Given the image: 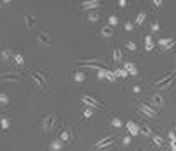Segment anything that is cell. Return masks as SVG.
Listing matches in <instances>:
<instances>
[{"mask_svg":"<svg viewBox=\"0 0 176 151\" xmlns=\"http://www.w3.org/2000/svg\"><path fill=\"white\" fill-rule=\"evenodd\" d=\"M81 101L86 103V105H90V107H102V108H107V105L104 101H100V100H97V98H93V96H90V95H83L81 96Z\"/></svg>","mask_w":176,"mask_h":151,"instance_id":"6da1fadb","label":"cell"},{"mask_svg":"<svg viewBox=\"0 0 176 151\" xmlns=\"http://www.w3.org/2000/svg\"><path fill=\"white\" fill-rule=\"evenodd\" d=\"M157 45L161 47V52H168L176 45V40L175 38H161V40H157Z\"/></svg>","mask_w":176,"mask_h":151,"instance_id":"7a4b0ae2","label":"cell"},{"mask_svg":"<svg viewBox=\"0 0 176 151\" xmlns=\"http://www.w3.org/2000/svg\"><path fill=\"white\" fill-rule=\"evenodd\" d=\"M154 84L159 89H168V88H171V84H173V76H168V74L162 76L161 79H159V81H155Z\"/></svg>","mask_w":176,"mask_h":151,"instance_id":"3957f363","label":"cell"},{"mask_svg":"<svg viewBox=\"0 0 176 151\" xmlns=\"http://www.w3.org/2000/svg\"><path fill=\"white\" fill-rule=\"evenodd\" d=\"M116 137H119V136H106V137H102V139H100V141H97V143H95V148H97V150H104V148H107V146H109V144H112L114 141H116Z\"/></svg>","mask_w":176,"mask_h":151,"instance_id":"277c9868","label":"cell"},{"mask_svg":"<svg viewBox=\"0 0 176 151\" xmlns=\"http://www.w3.org/2000/svg\"><path fill=\"white\" fill-rule=\"evenodd\" d=\"M138 108H140V112L143 113V115H147V117H157V115H159V112H157V110H154L152 107L145 105L143 101H138Z\"/></svg>","mask_w":176,"mask_h":151,"instance_id":"5b68a950","label":"cell"},{"mask_svg":"<svg viewBox=\"0 0 176 151\" xmlns=\"http://www.w3.org/2000/svg\"><path fill=\"white\" fill-rule=\"evenodd\" d=\"M126 129H128V132H130V136L131 137H135V136L140 134V132H138V130H140V125H138L136 122H133V120H128L126 122Z\"/></svg>","mask_w":176,"mask_h":151,"instance_id":"8992f818","label":"cell"},{"mask_svg":"<svg viewBox=\"0 0 176 151\" xmlns=\"http://www.w3.org/2000/svg\"><path fill=\"white\" fill-rule=\"evenodd\" d=\"M99 34L102 36V38H112V34H114V27H111L109 24H106V26H102V27H100Z\"/></svg>","mask_w":176,"mask_h":151,"instance_id":"52a82bcc","label":"cell"},{"mask_svg":"<svg viewBox=\"0 0 176 151\" xmlns=\"http://www.w3.org/2000/svg\"><path fill=\"white\" fill-rule=\"evenodd\" d=\"M150 103L155 105V107H164V98H162L161 93H154L150 96Z\"/></svg>","mask_w":176,"mask_h":151,"instance_id":"ba28073f","label":"cell"},{"mask_svg":"<svg viewBox=\"0 0 176 151\" xmlns=\"http://www.w3.org/2000/svg\"><path fill=\"white\" fill-rule=\"evenodd\" d=\"M109 124L112 125L114 129H121V127L124 125V122H123L118 115H111V117H109Z\"/></svg>","mask_w":176,"mask_h":151,"instance_id":"9c48e42d","label":"cell"},{"mask_svg":"<svg viewBox=\"0 0 176 151\" xmlns=\"http://www.w3.org/2000/svg\"><path fill=\"white\" fill-rule=\"evenodd\" d=\"M124 70H126L128 74H131V76H136L138 74V69H136V65H135L133 62H124Z\"/></svg>","mask_w":176,"mask_h":151,"instance_id":"30bf717a","label":"cell"},{"mask_svg":"<svg viewBox=\"0 0 176 151\" xmlns=\"http://www.w3.org/2000/svg\"><path fill=\"white\" fill-rule=\"evenodd\" d=\"M102 5V4H100L99 0H93V2H83V4H81V9H99V7Z\"/></svg>","mask_w":176,"mask_h":151,"instance_id":"8fae6325","label":"cell"},{"mask_svg":"<svg viewBox=\"0 0 176 151\" xmlns=\"http://www.w3.org/2000/svg\"><path fill=\"white\" fill-rule=\"evenodd\" d=\"M112 60H114V64H119L123 60V53H121V50L118 47H114V50H112Z\"/></svg>","mask_w":176,"mask_h":151,"instance_id":"7c38bea8","label":"cell"},{"mask_svg":"<svg viewBox=\"0 0 176 151\" xmlns=\"http://www.w3.org/2000/svg\"><path fill=\"white\" fill-rule=\"evenodd\" d=\"M145 17H147V12H145V10L138 12V14H136V17H135V22H133V24H136V26H142V24H143V21H145Z\"/></svg>","mask_w":176,"mask_h":151,"instance_id":"4fadbf2b","label":"cell"},{"mask_svg":"<svg viewBox=\"0 0 176 151\" xmlns=\"http://www.w3.org/2000/svg\"><path fill=\"white\" fill-rule=\"evenodd\" d=\"M145 50H147V52H152V50H154V38H152L150 34L145 36Z\"/></svg>","mask_w":176,"mask_h":151,"instance_id":"5bb4252c","label":"cell"},{"mask_svg":"<svg viewBox=\"0 0 176 151\" xmlns=\"http://www.w3.org/2000/svg\"><path fill=\"white\" fill-rule=\"evenodd\" d=\"M152 144H155V146H157V148H162V146H164V139H162L161 136H157V134H152Z\"/></svg>","mask_w":176,"mask_h":151,"instance_id":"9a60e30c","label":"cell"},{"mask_svg":"<svg viewBox=\"0 0 176 151\" xmlns=\"http://www.w3.org/2000/svg\"><path fill=\"white\" fill-rule=\"evenodd\" d=\"M124 47H126V50H130V52H138V47H136V43L135 41H131V40H126L124 41Z\"/></svg>","mask_w":176,"mask_h":151,"instance_id":"2e32d148","label":"cell"},{"mask_svg":"<svg viewBox=\"0 0 176 151\" xmlns=\"http://www.w3.org/2000/svg\"><path fill=\"white\" fill-rule=\"evenodd\" d=\"M107 21H109V26H111V27H116L118 24H119V17H118L116 14H111Z\"/></svg>","mask_w":176,"mask_h":151,"instance_id":"e0dca14e","label":"cell"},{"mask_svg":"<svg viewBox=\"0 0 176 151\" xmlns=\"http://www.w3.org/2000/svg\"><path fill=\"white\" fill-rule=\"evenodd\" d=\"M86 19L90 21V22H97V21L100 19V14L97 12V10H92V12H90L88 16H86Z\"/></svg>","mask_w":176,"mask_h":151,"instance_id":"ac0fdd59","label":"cell"},{"mask_svg":"<svg viewBox=\"0 0 176 151\" xmlns=\"http://www.w3.org/2000/svg\"><path fill=\"white\" fill-rule=\"evenodd\" d=\"M85 79H86V74H85L83 70H76L74 72V81L76 82H83Z\"/></svg>","mask_w":176,"mask_h":151,"instance_id":"d6986e66","label":"cell"},{"mask_svg":"<svg viewBox=\"0 0 176 151\" xmlns=\"http://www.w3.org/2000/svg\"><path fill=\"white\" fill-rule=\"evenodd\" d=\"M138 132H142L143 136H152V129L148 127L147 124H143V125L140 127V130H138Z\"/></svg>","mask_w":176,"mask_h":151,"instance_id":"ffe728a7","label":"cell"},{"mask_svg":"<svg viewBox=\"0 0 176 151\" xmlns=\"http://www.w3.org/2000/svg\"><path fill=\"white\" fill-rule=\"evenodd\" d=\"M106 79H107V81H111V82H116V81H118V77H116V74H114V72H111L109 69L106 70Z\"/></svg>","mask_w":176,"mask_h":151,"instance_id":"44dd1931","label":"cell"},{"mask_svg":"<svg viewBox=\"0 0 176 151\" xmlns=\"http://www.w3.org/2000/svg\"><path fill=\"white\" fill-rule=\"evenodd\" d=\"M112 72L116 74V77H128V72L124 69H114Z\"/></svg>","mask_w":176,"mask_h":151,"instance_id":"7402d4cb","label":"cell"},{"mask_svg":"<svg viewBox=\"0 0 176 151\" xmlns=\"http://www.w3.org/2000/svg\"><path fill=\"white\" fill-rule=\"evenodd\" d=\"M150 29H152V33H159V31H161V24H159V21H154V22L150 24Z\"/></svg>","mask_w":176,"mask_h":151,"instance_id":"603a6c76","label":"cell"},{"mask_svg":"<svg viewBox=\"0 0 176 151\" xmlns=\"http://www.w3.org/2000/svg\"><path fill=\"white\" fill-rule=\"evenodd\" d=\"M106 70H107V67H102V69H99L97 70V79H106Z\"/></svg>","mask_w":176,"mask_h":151,"instance_id":"cb8c5ba5","label":"cell"},{"mask_svg":"<svg viewBox=\"0 0 176 151\" xmlns=\"http://www.w3.org/2000/svg\"><path fill=\"white\" fill-rule=\"evenodd\" d=\"M133 27H135V24L130 19H126V22H124V31H128V33H130V31H133Z\"/></svg>","mask_w":176,"mask_h":151,"instance_id":"d4e9b609","label":"cell"},{"mask_svg":"<svg viewBox=\"0 0 176 151\" xmlns=\"http://www.w3.org/2000/svg\"><path fill=\"white\" fill-rule=\"evenodd\" d=\"M168 137H169V141H175L176 139V127H173V129L168 130Z\"/></svg>","mask_w":176,"mask_h":151,"instance_id":"484cf974","label":"cell"},{"mask_svg":"<svg viewBox=\"0 0 176 151\" xmlns=\"http://www.w3.org/2000/svg\"><path fill=\"white\" fill-rule=\"evenodd\" d=\"M92 115H93V110H92V108H86V110H83V117H85V118H90Z\"/></svg>","mask_w":176,"mask_h":151,"instance_id":"4316f807","label":"cell"},{"mask_svg":"<svg viewBox=\"0 0 176 151\" xmlns=\"http://www.w3.org/2000/svg\"><path fill=\"white\" fill-rule=\"evenodd\" d=\"M161 7H162L161 0H154V2H152V9H161Z\"/></svg>","mask_w":176,"mask_h":151,"instance_id":"83f0119b","label":"cell"},{"mask_svg":"<svg viewBox=\"0 0 176 151\" xmlns=\"http://www.w3.org/2000/svg\"><path fill=\"white\" fill-rule=\"evenodd\" d=\"M130 143H131V136H124L123 137V144H124V146H128Z\"/></svg>","mask_w":176,"mask_h":151,"instance_id":"f1b7e54d","label":"cell"},{"mask_svg":"<svg viewBox=\"0 0 176 151\" xmlns=\"http://www.w3.org/2000/svg\"><path fill=\"white\" fill-rule=\"evenodd\" d=\"M118 5H119L121 9H124V7H128V2H126V0H119V2H118Z\"/></svg>","mask_w":176,"mask_h":151,"instance_id":"f546056e","label":"cell"},{"mask_svg":"<svg viewBox=\"0 0 176 151\" xmlns=\"http://www.w3.org/2000/svg\"><path fill=\"white\" fill-rule=\"evenodd\" d=\"M133 93H135V95H138V93H142V88L138 86V84H135V86H133Z\"/></svg>","mask_w":176,"mask_h":151,"instance_id":"4dcf8cb0","label":"cell"},{"mask_svg":"<svg viewBox=\"0 0 176 151\" xmlns=\"http://www.w3.org/2000/svg\"><path fill=\"white\" fill-rule=\"evenodd\" d=\"M52 148H54V150H61V148H62V144H61V143H54V144H52Z\"/></svg>","mask_w":176,"mask_h":151,"instance_id":"1f68e13d","label":"cell"},{"mask_svg":"<svg viewBox=\"0 0 176 151\" xmlns=\"http://www.w3.org/2000/svg\"><path fill=\"white\" fill-rule=\"evenodd\" d=\"M171 143V151H176V139L175 141H169Z\"/></svg>","mask_w":176,"mask_h":151,"instance_id":"d6a6232c","label":"cell"},{"mask_svg":"<svg viewBox=\"0 0 176 151\" xmlns=\"http://www.w3.org/2000/svg\"><path fill=\"white\" fill-rule=\"evenodd\" d=\"M62 139H69V132H64V134H62Z\"/></svg>","mask_w":176,"mask_h":151,"instance_id":"836d02e7","label":"cell"},{"mask_svg":"<svg viewBox=\"0 0 176 151\" xmlns=\"http://www.w3.org/2000/svg\"><path fill=\"white\" fill-rule=\"evenodd\" d=\"M135 151H142V150H140V148H136V150H135Z\"/></svg>","mask_w":176,"mask_h":151,"instance_id":"e575fe53","label":"cell"},{"mask_svg":"<svg viewBox=\"0 0 176 151\" xmlns=\"http://www.w3.org/2000/svg\"><path fill=\"white\" fill-rule=\"evenodd\" d=\"M106 151H109V150H106Z\"/></svg>","mask_w":176,"mask_h":151,"instance_id":"d590c367","label":"cell"}]
</instances>
